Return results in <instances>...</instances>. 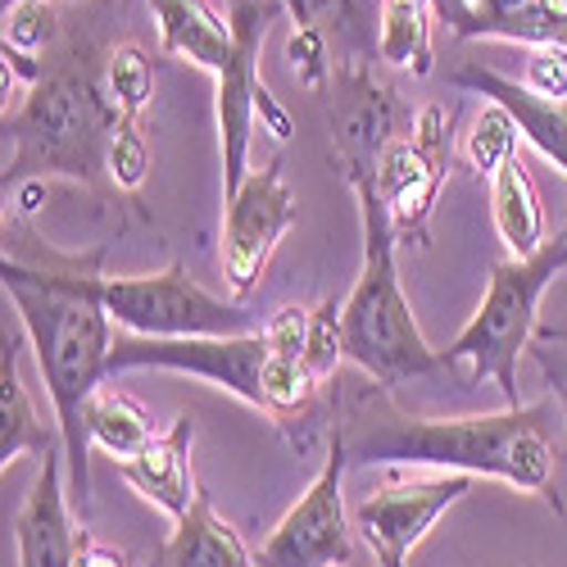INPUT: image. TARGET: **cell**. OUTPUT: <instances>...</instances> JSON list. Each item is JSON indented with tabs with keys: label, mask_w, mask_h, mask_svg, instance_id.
I'll list each match as a JSON object with an SVG mask.
<instances>
[{
	"label": "cell",
	"mask_w": 567,
	"mask_h": 567,
	"mask_svg": "<svg viewBox=\"0 0 567 567\" xmlns=\"http://www.w3.org/2000/svg\"><path fill=\"white\" fill-rule=\"evenodd\" d=\"M105 277V255H60L28 236L19 223L6 227L0 255V287L19 313L23 337L37 350L45 395L55 409V427L64 436L69 495L73 508H91V436H86V400L110 382L114 318L105 313L96 281Z\"/></svg>",
	"instance_id": "6da1fadb"
},
{
	"label": "cell",
	"mask_w": 567,
	"mask_h": 567,
	"mask_svg": "<svg viewBox=\"0 0 567 567\" xmlns=\"http://www.w3.org/2000/svg\"><path fill=\"white\" fill-rule=\"evenodd\" d=\"M554 409L517 404L499 413H467V417H404L395 409H368L359 422H341L350 463H382V467H432L463 472V477H491L513 491L540 495L554 513L563 499L554 495L558 445L549 436Z\"/></svg>",
	"instance_id": "7a4b0ae2"
},
{
	"label": "cell",
	"mask_w": 567,
	"mask_h": 567,
	"mask_svg": "<svg viewBox=\"0 0 567 567\" xmlns=\"http://www.w3.org/2000/svg\"><path fill=\"white\" fill-rule=\"evenodd\" d=\"M118 123L123 114L105 86V60L91 55V45H64L6 114V141H14V155L6 159V192L45 177H69L105 192Z\"/></svg>",
	"instance_id": "3957f363"
},
{
	"label": "cell",
	"mask_w": 567,
	"mask_h": 567,
	"mask_svg": "<svg viewBox=\"0 0 567 567\" xmlns=\"http://www.w3.org/2000/svg\"><path fill=\"white\" fill-rule=\"evenodd\" d=\"M346 182L359 200L363 264L341 305V350L382 391H395L413 382V377L445 372V363H441V350H432L427 337H422L409 296L400 287V268H395L400 236L391 227L382 196H377V177H346Z\"/></svg>",
	"instance_id": "277c9868"
},
{
	"label": "cell",
	"mask_w": 567,
	"mask_h": 567,
	"mask_svg": "<svg viewBox=\"0 0 567 567\" xmlns=\"http://www.w3.org/2000/svg\"><path fill=\"white\" fill-rule=\"evenodd\" d=\"M567 268V231L545 241L527 259H499L491 268V287L467 318L463 332L441 350L445 372H463V382H495L504 409H517V359L536 341L540 296L554 287V277Z\"/></svg>",
	"instance_id": "5b68a950"
},
{
	"label": "cell",
	"mask_w": 567,
	"mask_h": 567,
	"mask_svg": "<svg viewBox=\"0 0 567 567\" xmlns=\"http://www.w3.org/2000/svg\"><path fill=\"white\" fill-rule=\"evenodd\" d=\"M96 296L114 327L127 337L146 341H192V337H250L259 332L246 305H231L209 296L182 264H168L164 272H136L114 277L105 272L96 281Z\"/></svg>",
	"instance_id": "8992f818"
},
{
	"label": "cell",
	"mask_w": 567,
	"mask_h": 567,
	"mask_svg": "<svg viewBox=\"0 0 567 567\" xmlns=\"http://www.w3.org/2000/svg\"><path fill=\"white\" fill-rule=\"evenodd\" d=\"M287 10L281 0H227L231 28V60L214 78L218 86V151H223V200L236 196V186L250 177V141L259 127V101L268 96L259 55L272 19Z\"/></svg>",
	"instance_id": "52a82bcc"
},
{
	"label": "cell",
	"mask_w": 567,
	"mask_h": 567,
	"mask_svg": "<svg viewBox=\"0 0 567 567\" xmlns=\"http://www.w3.org/2000/svg\"><path fill=\"white\" fill-rule=\"evenodd\" d=\"M346 472H350V445H346V427L337 422L332 441H327L322 472L291 504V513L272 527V536L255 549V567H350L354 523L346 513Z\"/></svg>",
	"instance_id": "ba28073f"
},
{
	"label": "cell",
	"mask_w": 567,
	"mask_h": 567,
	"mask_svg": "<svg viewBox=\"0 0 567 567\" xmlns=\"http://www.w3.org/2000/svg\"><path fill=\"white\" fill-rule=\"evenodd\" d=\"M136 368H168V372H192L205 382L223 386L227 395L246 400L250 409H268V368L272 350L264 332L250 337H192V341H146V337H114L110 350V382L118 372Z\"/></svg>",
	"instance_id": "9c48e42d"
},
{
	"label": "cell",
	"mask_w": 567,
	"mask_h": 567,
	"mask_svg": "<svg viewBox=\"0 0 567 567\" xmlns=\"http://www.w3.org/2000/svg\"><path fill=\"white\" fill-rule=\"evenodd\" d=\"M472 491V477L463 472H422V477H395L382 482L377 491H368L350 523L363 536V545L372 549L377 567H409L413 549L427 540V532L441 517Z\"/></svg>",
	"instance_id": "30bf717a"
},
{
	"label": "cell",
	"mask_w": 567,
	"mask_h": 567,
	"mask_svg": "<svg viewBox=\"0 0 567 567\" xmlns=\"http://www.w3.org/2000/svg\"><path fill=\"white\" fill-rule=\"evenodd\" d=\"M300 223L296 196L287 186V164L268 159L250 168L236 186V196L223 200V277L236 296H250L277 250V241Z\"/></svg>",
	"instance_id": "8fae6325"
},
{
	"label": "cell",
	"mask_w": 567,
	"mask_h": 567,
	"mask_svg": "<svg viewBox=\"0 0 567 567\" xmlns=\"http://www.w3.org/2000/svg\"><path fill=\"white\" fill-rule=\"evenodd\" d=\"M400 132V105L391 86H382L363 60L337 69V105H332V146L346 177H377V159Z\"/></svg>",
	"instance_id": "7c38bea8"
},
{
	"label": "cell",
	"mask_w": 567,
	"mask_h": 567,
	"mask_svg": "<svg viewBox=\"0 0 567 567\" xmlns=\"http://www.w3.org/2000/svg\"><path fill=\"white\" fill-rule=\"evenodd\" d=\"M82 549V532L73 527V495H69V463L64 450L41 458L32 495L14 517V558L19 567H73Z\"/></svg>",
	"instance_id": "4fadbf2b"
},
{
	"label": "cell",
	"mask_w": 567,
	"mask_h": 567,
	"mask_svg": "<svg viewBox=\"0 0 567 567\" xmlns=\"http://www.w3.org/2000/svg\"><path fill=\"white\" fill-rule=\"evenodd\" d=\"M192 445H196V413H177L168 432H159L141 454L118 463V477L146 504H155L177 523L200 495L196 472H192Z\"/></svg>",
	"instance_id": "5bb4252c"
},
{
	"label": "cell",
	"mask_w": 567,
	"mask_h": 567,
	"mask_svg": "<svg viewBox=\"0 0 567 567\" xmlns=\"http://www.w3.org/2000/svg\"><path fill=\"white\" fill-rule=\"evenodd\" d=\"M445 177H450V168L427 159L409 136H395L382 151V159H377V196H382L400 241L427 246V218L441 200Z\"/></svg>",
	"instance_id": "9a60e30c"
},
{
	"label": "cell",
	"mask_w": 567,
	"mask_h": 567,
	"mask_svg": "<svg viewBox=\"0 0 567 567\" xmlns=\"http://www.w3.org/2000/svg\"><path fill=\"white\" fill-rule=\"evenodd\" d=\"M454 86H467V91H477V96L504 105L513 114L517 132H523L532 146L567 177V101H545V96H536L532 86L513 82V78H499L486 64L454 69Z\"/></svg>",
	"instance_id": "2e32d148"
},
{
	"label": "cell",
	"mask_w": 567,
	"mask_h": 567,
	"mask_svg": "<svg viewBox=\"0 0 567 567\" xmlns=\"http://www.w3.org/2000/svg\"><path fill=\"white\" fill-rule=\"evenodd\" d=\"M432 14L454 37H504L523 45L567 41V23L545 10V0H432Z\"/></svg>",
	"instance_id": "e0dca14e"
},
{
	"label": "cell",
	"mask_w": 567,
	"mask_h": 567,
	"mask_svg": "<svg viewBox=\"0 0 567 567\" xmlns=\"http://www.w3.org/2000/svg\"><path fill=\"white\" fill-rule=\"evenodd\" d=\"M155 567H255V554L246 549L241 532L218 517L214 495L200 491L196 504L173 523V536L155 554Z\"/></svg>",
	"instance_id": "ac0fdd59"
},
{
	"label": "cell",
	"mask_w": 567,
	"mask_h": 567,
	"mask_svg": "<svg viewBox=\"0 0 567 567\" xmlns=\"http://www.w3.org/2000/svg\"><path fill=\"white\" fill-rule=\"evenodd\" d=\"M60 450H64V436L51 422H41V413L23 386V372H19V341L6 327V346H0V467L10 472V463L23 454L51 458Z\"/></svg>",
	"instance_id": "d6986e66"
},
{
	"label": "cell",
	"mask_w": 567,
	"mask_h": 567,
	"mask_svg": "<svg viewBox=\"0 0 567 567\" xmlns=\"http://www.w3.org/2000/svg\"><path fill=\"white\" fill-rule=\"evenodd\" d=\"M155 10V28H159V45L164 55L192 60L205 73H223L231 60V28L227 19H218L205 0H151Z\"/></svg>",
	"instance_id": "ffe728a7"
},
{
	"label": "cell",
	"mask_w": 567,
	"mask_h": 567,
	"mask_svg": "<svg viewBox=\"0 0 567 567\" xmlns=\"http://www.w3.org/2000/svg\"><path fill=\"white\" fill-rule=\"evenodd\" d=\"M491 214H495V227H499V241L513 250V259H527L545 246L540 196H536V182L523 168V159H508L491 177Z\"/></svg>",
	"instance_id": "44dd1931"
},
{
	"label": "cell",
	"mask_w": 567,
	"mask_h": 567,
	"mask_svg": "<svg viewBox=\"0 0 567 567\" xmlns=\"http://www.w3.org/2000/svg\"><path fill=\"white\" fill-rule=\"evenodd\" d=\"M82 422H86L91 450L114 454V463L141 454V450H146V445L159 436L155 422H151V413L141 409L127 391H118L114 382H105L96 395L86 400V417H82Z\"/></svg>",
	"instance_id": "7402d4cb"
},
{
	"label": "cell",
	"mask_w": 567,
	"mask_h": 567,
	"mask_svg": "<svg viewBox=\"0 0 567 567\" xmlns=\"http://www.w3.org/2000/svg\"><path fill=\"white\" fill-rule=\"evenodd\" d=\"M432 0H382L377 19V55L391 69H409L413 78L432 73Z\"/></svg>",
	"instance_id": "603a6c76"
},
{
	"label": "cell",
	"mask_w": 567,
	"mask_h": 567,
	"mask_svg": "<svg viewBox=\"0 0 567 567\" xmlns=\"http://www.w3.org/2000/svg\"><path fill=\"white\" fill-rule=\"evenodd\" d=\"M517 141H523V132H517L513 114H508L504 105L486 101V105H482V114L472 118L467 141H463V159H467V168H472V173L491 182L508 159H517Z\"/></svg>",
	"instance_id": "cb8c5ba5"
},
{
	"label": "cell",
	"mask_w": 567,
	"mask_h": 567,
	"mask_svg": "<svg viewBox=\"0 0 567 567\" xmlns=\"http://www.w3.org/2000/svg\"><path fill=\"white\" fill-rule=\"evenodd\" d=\"M105 86L127 123H141L151 96H155V64L136 41H123L105 55Z\"/></svg>",
	"instance_id": "d4e9b609"
},
{
	"label": "cell",
	"mask_w": 567,
	"mask_h": 567,
	"mask_svg": "<svg viewBox=\"0 0 567 567\" xmlns=\"http://www.w3.org/2000/svg\"><path fill=\"white\" fill-rule=\"evenodd\" d=\"M151 173V141L141 132V123H118L114 141H110V182L114 192H136Z\"/></svg>",
	"instance_id": "484cf974"
},
{
	"label": "cell",
	"mask_w": 567,
	"mask_h": 567,
	"mask_svg": "<svg viewBox=\"0 0 567 567\" xmlns=\"http://www.w3.org/2000/svg\"><path fill=\"white\" fill-rule=\"evenodd\" d=\"M264 341L277 359H291V363H305L309 359V341H313V309L305 305H281L264 327ZM309 368V363H305Z\"/></svg>",
	"instance_id": "4316f807"
},
{
	"label": "cell",
	"mask_w": 567,
	"mask_h": 567,
	"mask_svg": "<svg viewBox=\"0 0 567 567\" xmlns=\"http://www.w3.org/2000/svg\"><path fill=\"white\" fill-rule=\"evenodd\" d=\"M287 55L296 64L300 86H309V91H322L327 82H332V73H337V64H332V37L318 32V28H296Z\"/></svg>",
	"instance_id": "83f0119b"
},
{
	"label": "cell",
	"mask_w": 567,
	"mask_h": 567,
	"mask_svg": "<svg viewBox=\"0 0 567 567\" xmlns=\"http://www.w3.org/2000/svg\"><path fill=\"white\" fill-rule=\"evenodd\" d=\"M281 6L296 19V28H318L327 37H354L363 23L359 0H281Z\"/></svg>",
	"instance_id": "f1b7e54d"
},
{
	"label": "cell",
	"mask_w": 567,
	"mask_h": 567,
	"mask_svg": "<svg viewBox=\"0 0 567 567\" xmlns=\"http://www.w3.org/2000/svg\"><path fill=\"white\" fill-rule=\"evenodd\" d=\"M409 141H413V146L427 155V159H436L441 168H450V164H454V110H445V105H422V110L413 114Z\"/></svg>",
	"instance_id": "f546056e"
},
{
	"label": "cell",
	"mask_w": 567,
	"mask_h": 567,
	"mask_svg": "<svg viewBox=\"0 0 567 567\" xmlns=\"http://www.w3.org/2000/svg\"><path fill=\"white\" fill-rule=\"evenodd\" d=\"M523 86H532L536 96H545V101H567V41L532 45Z\"/></svg>",
	"instance_id": "4dcf8cb0"
},
{
	"label": "cell",
	"mask_w": 567,
	"mask_h": 567,
	"mask_svg": "<svg viewBox=\"0 0 567 567\" xmlns=\"http://www.w3.org/2000/svg\"><path fill=\"white\" fill-rule=\"evenodd\" d=\"M73 567H132V558L114 545H101V540H91L82 532V549H78V563Z\"/></svg>",
	"instance_id": "1f68e13d"
},
{
	"label": "cell",
	"mask_w": 567,
	"mask_h": 567,
	"mask_svg": "<svg viewBox=\"0 0 567 567\" xmlns=\"http://www.w3.org/2000/svg\"><path fill=\"white\" fill-rule=\"evenodd\" d=\"M6 6H19V0H6Z\"/></svg>",
	"instance_id": "d6a6232c"
},
{
	"label": "cell",
	"mask_w": 567,
	"mask_h": 567,
	"mask_svg": "<svg viewBox=\"0 0 567 567\" xmlns=\"http://www.w3.org/2000/svg\"><path fill=\"white\" fill-rule=\"evenodd\" d=\"M563 231H567V223H563Z\"/></svg>",
	"instance_id": "836d02e7"
}]
</instances>
